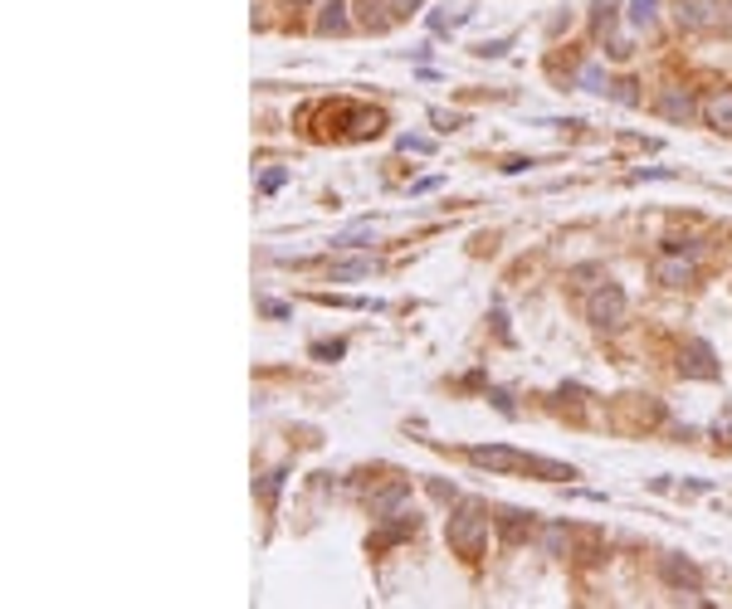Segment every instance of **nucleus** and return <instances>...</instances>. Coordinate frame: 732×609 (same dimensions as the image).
Wrapping results in <instances>:
<instances>
[{
  "instance_id": "f257e3e1",
  "label": "nucleus",
  "mask_w": 732,
  "mask_h": 609,
  "mask_svg": "<svg viewBox=\"0 0 732 609\" xmlns=\"http://www.w3.org/2000/svg\"><path fill=\"white\" fill-rule=\"evenodd\" d=\"M449 546L459 551V556H478V551L488 546V517L478 502H464L455 517H449Z\"/></svg>"
},
{
  "instance_id": "f03ea898",
  "label": "nucleus",
  "mask_w": 732,
  "mask_h": 609,
  "mask_svg": "<svg viewBox=\"0 0 732 609\" xmlns=\"http://www.w3.org/2000/svg\"><path fill=\"white\" fill-rule=\"evenodd\" d=\"M625 288L621 283H601L596 293L586 297V313H591V322H596V327H621L625 322Z\"/></svg>"
},
{
  "instance_id": "7ed1b4c3",
  "label": "nucleus",
  "mask_w": 732,
  "mask_h": 609,
  "mask_svg": "<svg viewBox=\"0 0 732 609\" xmlns=\"http://www.w3.org/2000/svg\"><path fill=\"white\" fill-rule=\"evenodd\" d=\"M679 371H684L688 380H713V376H717L713 346H708V342H688V351L679 356Z\"/></svg>"
},
{
  "instance_id": "20e7f679",
  "label": "nucleus",
  "mask_w": 732,
  "mask_h": 609,
  "mask_svg": "<svg viewBox=\"0 0 732 609\" xmlns=\"http://www.w3.org/2000/svg\"><path fill=\"white\" fill-rule=\"evenodd\" d=\"M469 463H478V469H523L528 463V453H518V449H503V444H488V449H469Z\"/></svg>"
},
{
  "instance_id": "39448f33",
  "label": "nucleus",
  "mask_w": 732,
  "mask_h": 609,
  "mask_svg": "<svg viewBox=\"0 0 732 609\" xmlns=\"http://www.w3.org/2000/svg\"><path fill=\"white\" fill-rule=\"evenodd\" d=\"M405 507H411V488H405V483H391V488H382V492L371 498V517H376V521H391V517H401Z\"/></svg>"
},
{
  "instance_id": "423d86ee",
  "label": "nucleus",
  "mask_w": 732,
  "mask_h": 609,
  "mask_svg": "<svg viewBox=\"0 0 732 609\" xmlns=\"http://www.w3.org/2000/svg\"><path fill=\"white\" fill-rule=\"evenodd\" d=\"M679 25L684 30H713L717 25V0H679Z\"/></svg>"
},
{
  "instance_id": "0eeeda50",
  "label": "nucleus",
  "mask_w": 732,
  "mask_h": 609,
  "mask_svg": "<svg viewBox=\"0 0 732 609\" xmlns=\"http://www.w3.org/2000/svg\"><path fill=\"white\" fill-rule=\"evenodd\" d=\"M688 278H694V263L679 259V253H659V259H654V283H664V288H684Z\"/></svg>"
},
{
  "instance_id": "6e6552de",
  "label": "nucleus",
  "mask_w": 732,
  "mask_h": 609,
  "mask_svg": "<svg viewBox=\"0 0 732 609\" xmlns=\"http://www.w3.org/2000/svg\"><path fill=\"white\" fill-rule=\"evenodd\" d=\"M498 536L508 546H518L523 536H532V512H518V507H503L498 512Z\"/></svg>"
},
{
  "instance_id": "1a4fd4ad",
  "label": "nucleus",
  "mask_w": 732,
  "mask_h": 609,
  "mask_svg": "<svg viewBox=\"0 0 732 609\" xmlns=\"http://www.w3.org/2000/svg\"><path fill=\"white\" fill-rule=\"evenodd\" d=\"M703 118H708V127H717V132H732V88H717L708 103H703Z\"/></svg>"
},
{
  "instance_id": "9d476101",
  "label": "nucleus",
  "mask_w": 732,
  "mask_h": 609,
  "mask_svg": "<svg viewBox=\"0 0 732 609\" xmlns=\"http://www.w3.org/2000/svg\"><path fill=\"white\" fill-rule=\"evenodd\" d=\"M351 20H347V0H328L318 15V35H347Z\"/></svg>"
},
{
  "instance_id": "9b49d317",
  "label": "nucleus",
  "mask_w": 732,
  "mask_h": 609,
  "mask_svg": "<svg viewBox=\"0 0 732 609\" xmlns=\"http://www.w3.org/2000/svg\"><path fill=\"white\" fill-rule=\"evenodd\" d=\"M659 112H664V118L669 122H688V118H694V98H688V93H679V88H669L664 98H659Z\"/></svg>"
},
{
  "instance_id": "f8f14e48",
  "label": "nucleus",
  "mask_w": 732,
  "mask_h": 609,
  "mask_svg": "<svg viewBox=\"0 0 732 609\" xmlns=\"http://www.w3.org/2000/svg\"><path fill=\"white\" fill-rule=\"evenodd\" d=\"M659 571H664V580H669V585L674 590H698V571H694V565H688V561H679V556H664V565H659Z\"/></svg>"
},
{
  "instance_id": "ddd939ff",
  "label": "nucleus",
  "mask_w": 732,
  "mask_h": 609,
  "mask_svg": "<svg viewBox=\"0 0 732 609\" xmlns=\"http://www.w3.org/2000/svg\"><path fill=\"white\" fill-rule=\"evenodd\" d=\"M382 112H351V127H347V137L351 141H361V137H376V132H382Z\"/></svg>"
},
{
  "instance_id": "4468645a",
  "label": "nucleus",
  "mask_w": 732,
  "mask_h": 609,
  "mask_svg": "<svg viewBox=\"0 0 732 609\" xmlns=\"http://www.w3.org/2000/svg\"><path fill=\"white\" fill-rule=\"evenodd\" d=\"M371 274V259H347V263H332V283H357Z\"/></svg>"
},
{
  "instance_id": "2eb2a0df",
  "label": "nucleus",
  "mask_w": 732,
  "mask_h": 609,
  "mask_svg": "<svg viewBox=\"0 0 732 609\" xmlns=\"http://www.w3.org/2000/svg\"><path fill=\"white\" fill-rule=\"evenodd\" d=\"M366 239H371V224H351V230H342L332 239V249H361Z\"/></svg>"
},
{
  "instance_id": "dca6fc26",
  "label": "nucleus",
  "mask_w": 732,
  "mask_h": 609,
  "mask_svg": "<svg viewBox=\"0 0 732 609\" xmlns=\"http://www.w3.org/2000/svg\"><path fill=\"white\" fill-rule=\"evenodd\" d=\"M630 20H635V25H654V0H630Z\"/></svg>"
},
{
  "instance_id": "f3484780",
  "label": "nucleus",
  "mask_w": 732,
  "mask_h": 609,
  "mask_svg": "<svg viewBox=\"0 0 732 609\" xmlns=\"http://www.w3.org/2000/svg\"><path fill=\"white\" fill-rule=\"evenodd\" d=\"M342 351H347L342 342H332V346H328V342H318V346H313V356H322V361H337Z\"/></svg>"
},
{
  "instance_id": "a211bd4d",
  "label": "nucleus",
  "mask_w": 732,
  "mask_h": 609,
  "mask_svg": "<svg viewBox=\"0 0 732 609\" xmlns=\"http://www.w3.org/2000/svg\"><path fill=\"white\" fill-rule=\"evenodd\" d=\"M401 151H415V157H425L430 141H425V137H401Z\"/></svg>"
},
{
  "instance_id": "6ab92c4d",
  "label": "nucleus",
  "mask_w": 732,
  "mask_h": 609,
  "mask_svg": "<svg viewBox=\"0 0 732 609\" xmlns=\"http://www.w3.org/2000/svg\"><path fill=\"white\" fill-rule=\"evenodd\" d=\"M278 483H284V473H269V478H264V502L278 498Z\"/></svg>"
},
{
  "instance_id": "aec40b11",
  "label": "nucleus",
  "mask_w": 732,
  "mask_h": 609,
  "mask_svg": "<svg viewBox=\"0 0 732 609\" xmlns=\"http://www.w3.org/2000/svg\"><path fill=\"white\" fill-rule=\"evenodd\" d=\"M415 5H420V0H386V10H391V15H411Z\"/></svg>"
},
{
  "instance_id": "412c9836",
  "label": "nucleus",
  "mask_w": 732,
  "mask_h": 609,
  "mask_svg": "<svg viewBox=\"0 0 732 609\" xmlns=\"http://www.w3.org/2000/svg\"><path fill=\"white\" fill-rule=\"evenodd\" d=\"M581 83H586L591 93H605V88H601V68H581Z\"/></svg>"
},
{
  "instance_id": "4be33fe9",
  "label": "nucleus",
  "mask_w": 732,
  "mask_h": 609,
  "mask_svg": "<svg viewBox=\"0 0 732 609\" xmlns=\"http://www.w3.org/2000/svg\"><path fill=\"white\" fill-rule=\"evenodd\" d=\"M717 434H723V439H732V405L723 409V415H717Z\"/></svg>"
},
{
  "instance_id": "5701e85b",
  "label": "nucleus",
  "mask_w": 732,
  "mask_h": 609,
  "mask_svg": "<svg viewBox=\"0 0 732 609\" xmlns=\"http://www.w3.org/2000/svg\"><path fill=\"white\" fill-rule=\"evenodd\" d=\"M259 313H264V317H288V307H284V303H259Z\"/></svg>"
},
{
  "instance_id": "b1692460",
  "label": "nucleus",
  "mask_w": 732,
  "mask_h": 609,
  "mask_svg": "<svg viewBox=\"0 0 732 609\" xmlns=\"http://www.w3.org/2000/svg\"><path fill=\"white\" fill-rule=\"evenodd\" d=\"M298 5H303V0H298Z\"/></svg>"
}]
</instances>
